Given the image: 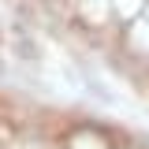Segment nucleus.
Listing matches in <instances>:
<instances>
[{"instance_id": "nucleus-1", "label": "nucleus", "mask_w": 149, "mask_h": 149, "mask_svg": "<svg viewBox=\"0 0 149 149\" xmlns=\"http://www.w3.org/2000/svg\"><path fill=\"white\" fill-rule=\"evenodd\" d=\"M127 41H130V49H134V52L149 56V22H142V26H130Z\"/></svg>"}, {"instance_id": "nucleus-2", "label": "nucleus", "mask_w": 149, "mask_h": 149, "mask_svg": "<svg viewBox=\"0 0 149 149\" xmlns=\"http://www.w3.org/2000/svg\"><path fill=\"white\" fill-rule=\"evenodd\" d=\"M146 4H149V0H112L116 15H119V19H127V22L138 15V11H146Z\"/></svg>"}]
</instances>
